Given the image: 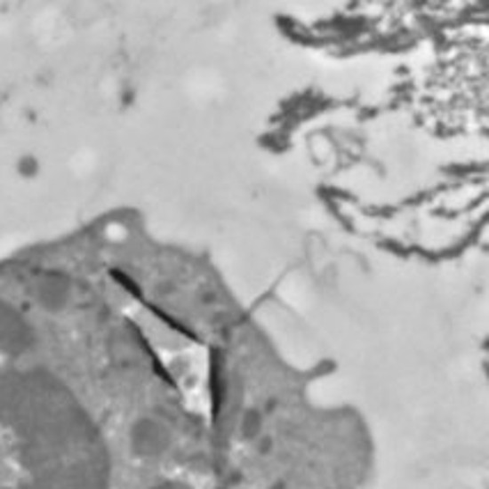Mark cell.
Masks as SVG:
<instances>
[{"instance_id": "cell-1", "label": "cell", "mask_w": 489, "mask_h": 489, "mask_svg": "<svg viewBox=\"0 0 489 489\" xmlns=\"http://www.w3.org/2000/svg\"><path fill=\"white\" fill-rule=\"evenodd\" d=\"M35 405L17 381L0 380V489H94L92 453L88 448H53L76 444V437L46 435L23 425L44 423L26 413Z\"/></svg>"}]
</instances>
